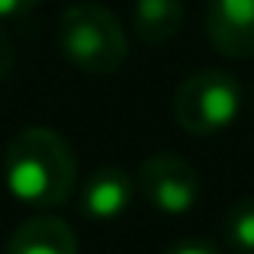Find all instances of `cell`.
Segmentation results:
<instances>
[{
    "mask_svg": "<svg viewBox=\"0 0 254 254\" xmlns=\"http://www.w3.org/2000/svg\"><path fill=\"white\" fill-rule=\"evenodd\" d=\"M6 254H81V248L74 229L64 219L42 212L16 225L6 242Z\"/></svg>",
    "mask_w": 254,
    "mask_h": 254,
    "instance_id": "cell-7",
    "label": "cell"
},
{
    "mask_svg": "<svg viewBox=\"0 0 254 254\" xmlns=\"http://www.w3.org/2000/svg\"><path fill=\"white\" fill-rule=\"evenodd\" d=\"M164 254H222V251L206 238H180L171 248H164Z\"/></svg>",
    "mask_w": 254,
    "mask_h": 254,
    "instance_id": "cell-10",
    "label": "cell"
},
{
    "mask_svg": "<svg viewBox=\"0 0 254 254\" xmlns=\"http://www.w3.org/2000/svg\"><path fill=\"white\" fill-rule=\"evenodd\" d=\"M55 42L77 71L93 77L113 74L126 62V52H129L119 16L106 10L103 3H93V0L64 6L55 26Z\"/></svg>",
    "mask_w": 254,
    "mask_h": 254,
    "instance_id": "cell-2",
    "label": "cell"
},
{
    "mask_svg": "<svg viewBox=\"0 0 254 254\" xmlns=\"http://www.w3.org/2000/svg\"><path fill=\"white\" fill-rule=\"evenodd\" d=\"M242 84L232 71L203 68L177 84L171 100L174 123L190 135H219L242 113Z\"/></svg>",
    "mask_w": 254,
    "mask_h": 254,
    "instance_id": "cell-3",
    "label": "cell"
},
{
    "mask_svg": "<svg viewBox=\"0 0 254 254\" xmlns=\"http://www.w3.org/2000/svg\"><path fill=\"white\" fill-rule=\"evenodd\" d=\"M135 187L145 203L164 216L190 212L199 199V190H203L199 171L187 158L171 155V151H158V155L145 158L135 174Z\"/></svg>",
    "mask_w": 254,
    "mask_h": 254,
    "instance_id": "cell-4",
    "label": "cell"
},
{
    "mask_svg": "<svg viewBox=\"0 0 254 254\" xmlns=\"http://www.w3.org/2000/svg\"><path fill=\"white\" fill-rule=\"evenodd\" d=\"M184 0H135L132 3V32L145 45H164L184 29Z\"/></svg>",
    "mask_w": 254,
    "mask_h": 254,
    "instance_id": "cell-8",
    "label": "cell"
},
{
    "mask_svg": "<svg viewBox=\"0 0 254 254\" xmlns=\"http://www.w3.org/2000/svg\"><path fill=\"white\" fill-rule=\"evenodd\" d=\"M222 235L232 254H254V196H242L225 209Z\"/></svg>",
    "mask_w": 254,
    "mask_h": 254,
    "instance_id": "cell-9",
    "label": "cell"
},
{
    "mask_svg": "<svg viewBox=\"0 0 254 254\" xmlns=\"http://www.w3.org/2000/svg\"><path fill=\"white\" fill-rule=\"evenodd\" d=\"M135 177H132L126 168H116V164H106V168H97L93 174H87L81 184V196H77V209H81L84 219H93V222H110V219H119L135 199Z\"/></svg>",
    "mask_w": 254,
    "mask_h": 254,
    "instance_id": "cell-6",
    "label": "cell"
},
{
    "mask_svg": "<svg viewBox=\"0 0 254 254\" xmlns=\"http://www.w3.org/2000/svg\"><path fill=\"white\" fill-rule=\"evenodd\" d=\"M3 184L19 206L39 212L58 209L77 187V158L55 129L26 126L6 142Z\"/></svg>",
    "mask_w": 254,
    "mask_h": 254,
    "instance_id": "cell-1",
    "label": "cell"
},
{
    "mask_svg": "<svg viewBox=\"0 0 254 254\" xmlns=\"http://www.w3.org/2000/svg\"><path fill=\"white\" fill-rule=\"evenodd\" d=\"M42 0H0V19H19L32 13Z\"/></svg>",
    "mask_w": 254,
    "mask_h": 254,
    "instance_id": "cell-11",
    "label": "cell"
},
{
    "mask_svg": "<svg viewBox=\"0 0 254 254\" xmlns=\"http://www.w3.org/2000/svg\"><path fill=\"white\" fill-rule=\"evenodd\" d=\"M13 62H16V52H13V42H10V36H6V29L0 26V81L10 77Z\"/></svg>",
    "mask_w": 254,
    "mask_h": 254,
    "instance_id": "cell-12",
    "label": "cell"
},
{
    "mask_svg": "<svg viewBox=\"0 0 254 254\" xmlns=\"http://www.w3.org/2000/svg\"><path fill=\"white\" fill-rule=\"evenodd\" d=\"M206 36L225 58H254V0H206Z\"/></svg>",
    "mask_w": 254,
    "mask_h": 254,
    "instance_id": "cell-5",
    "label": "cell"
}]
</instances>
